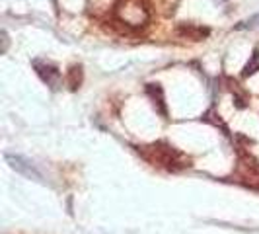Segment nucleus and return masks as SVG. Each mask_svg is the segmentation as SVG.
I'll return each instance as SVG.
<instances>
[{"label":"nucleus","instance_id":"obj_8","mask_svg":"<svg viewBox=\"0 0 259 234\" xmlns=\"http://www.w3.org/2000/svg\"><path fill=\"white\" fill-rule=\"evenodd\" d=\"M251 27H259V12L253 14L251 18L244 20V22H240V24L236 26V29H251Z\"/></svg>","mask_w":259,"mask_h":234},{"label":"nucleus","instance_id":"obj_4","mask_svg":"<svg viewBox=\"0 0 259 234\" xmlns=\"http://www.w3.org/2000/svg\"><path fill=\"white\" fill-rule=\"evenodd\" d=\"M33 68H35V72H37V76L47 84V86H51L53 90H57L59 86H61V72H59V68L49 63V61H41V59H35L33 63Z\"/></svg>","mask_w":259,"mask_h":234},{"label":"nucleus","instance_id":"obj_1","mask_svg":"<svg viewBox=\"0 0 259 234\" xmlns=\"http://www.w3.org/2000/svg\"><path fill=\"white\" fill-rule=\"evenodd\" d=\"M113 12L119 22L133 27L144 26V22L148 20V10L144 0H117Z\"/></svg>","mask_w":259,"mask_h":234},{"label":"nucleus","instance_id":"obj_6","mask_svg":"<svg viewBox=\"0 0 259 234\" xmlns=\"http://www.w3.org/2000/svg\"><path fill=\"white\" fill-rule=\"evenodd\" d=\"M259 70V51L251 53V57H249V61H247V65L244 66V70H242V76H251V74H255Z\"/></svg>","mask_w":259,"mask_h":234},{"label":"nucleus","instance_id":"obj_3","mask_svg":"<svg viewBox=\"0 0 259 234\" xmlns=\"http://www.w3.org/2000/svg\"><path fill=\"white\" fill-rule=\"evenodd\" d=\"M4 158H6L8 166H10L12 170H16L20 176H24V178H27V180L43 182V174L35 168V164H33L31 160L24 158L22 154H10V152H6V154H4Z\"/></svg>","mask_w":259,"mask_h":234},{"label":"nucleus","instance_id":"obj_5","mask_svg":"<svg viewBox=\"0 0 259 234\" xmlns=\"http://www.w3.org/2000/svg\"><path fill=\"white\" fill-rule=\"evenodd\" d=\"M178 33L182 35V37H187V39H193V41H201V39H205L210 33L207 27L203 26H195V24H182V26L178 27Z\"/></svg>","mask_w":259,"mask_h":234},{"label":"nucleus","instance_id":"obj_2","mask_svg":"<svg viewBox=\"0 0 259 234\" xmlns=\"http://www.w3.org/2000/svg\"><path fill=\"white\" fill-rule=\"evenodd\" d=\"M150 150L156 154V162L162 164V166H166L168 170H180L185 166L183 156L180 154L176 148L168 146V144L158 143V144H154V146H150Z\"/></svg>","mask_w":259,"mask_h":234},{"label":"nucleus","instance_id":"obj_9","mask_svg":"<svg viewBox=\"0 0 259 234\" xmlns=\"http://www.w3.org/2000/svg\"><path fill=\"white\" fill-rule=\"evenodd\" d=\"M0 35H2V49H0V53H6V49H8V33L2 29Z\"/></svg>","mask_w":259,"mask_h":234},{"label":"nucleus","instance_id":"obj_7","mask_svg":"<svg viewBox=\"0 0 259 234\" xmlns=\"http://www.w3.org/2000/svg\"><path fill=\"white\" fill-rule=\"evenodd\" d=\"M80 82H82V66H72L68 70V84H70V88L76 90L78 86H80Z\"/></svg>","mask_w":259,"mask_h":234}]
</instances>
